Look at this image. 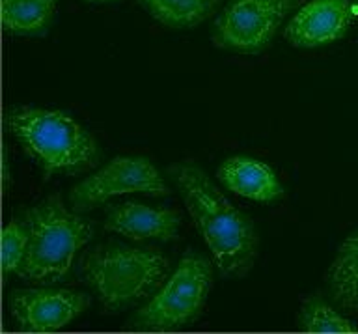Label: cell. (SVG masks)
Masks as SVG:
<instances>
[{
	"label": "cell",
	"instance_id": "cell-1",
	"mask_svg": "<svg viewBox=\"0 0 358 334\" xmlns=\"http://www.w3.org/2000/svg\"><path fill=\"white\" fill-rule=\"evenodd\" d=\"M168 172L220 274L226 279L246 277L254 267L259 246L254 223L229 204L200 167L181 162Z\"/></svg>",
	"mask_w": 358,
	"mask_h": 334
},
{
	"label": "cell",
	"instance_id": "cell-2",
	"mask_svg": "<svg viewBox=\"0 0 358 334\" xmlns=\"http://www.w3.org/2000/svg\"><path fill=\"white\" fill-rule=\"evenodd\" d=\"M170 263L157 249L95 246L78 260V274L106 312H122L150 299L168 279Z\"/></svg>",
	"mask_w": 358,
	"mask_h": 334
},
{
	"label": "cell",
	"instance_id": "cell-3",
	"mask_svg": "<svg viewBox=\"0 0 358 334\" xmlns=\"http://www.w3.org/2000/svg\"><path fill=\"white\" fill-rule=\"evenodd\" d=\"M10 133L32 161L43 168L45 179L52 174H78L94 170L101 161L95 139L64 112L19 106L6 116Z\"/></svg>",
	"mask_w": 358,
	"mask_h": 334
},
{
	"label": "cell",
	"instance_id": "cell-4",
	"mask_svg": "<svg viewBox=\"0 0 358 334\" xmlns=\"http://www.w3.org/2000/svg\"><path fill=\"white\" fill-rule=\"evenodd\" d=\"M28 249L19 277L34 284H56L71 271L77 252L94 235V224L69 211L60 196H49L24 215Z\"/></svg>",
	"mask_w": 358,
	"mask_h": 334
},
{
	"label": "cell",
	"instance_id": "cell-5",
	"mask_svg": "<svg viewBox=\"0 0 358 334\" xmlns=\"http://www.w3.org/2000/svg\"><path fill=\"white\" fill-rule=\"evenodd\" d=\"M211 286L213 263L201 254L187 252L157 295L131 318V325L142 330H172L192 323Z\"/></svg>",
	"mask_w": 358,
	"mask_h": 334
},
{
	"label": "cell",
	"instance_id": "cell-6",
	"mask_svg": "<svg viewBox=\"0 0 358 334\" xmlns=\"http://www.w3.org/2000/svg\"><path fill=\"white\" fill-rule=\"evenodd\" d=\"M301 0H229L213 27L218 49L254 55L271 43L274 34Z\"/></svg>",
	"mask_w": 358,
	"mask_h": 334
},
{
	"label": "cell",
	"instance_id": "cell-7",
	"mask_svg": "<svg viewBox=\"0 0 358 334\" xmlns=\"http://www.w3.org/2000/svg\"><path fill=\"white\" fill-rule=\"evenodd\" d=\"M140 193L145 196H166L170 189L145 157H116L71 190L73 211L84 213L103 206L108 198Z\"/></svg>",
	"mask_w": 358,
	"mask_h": 334
},
{
	"label": "cell",
	"instance_id": "cell-8",
	"mask_svg": "<svg viewBox=\"0 0 358 334\" xmlns=\"http://www.w3.org/2000/svg\"><path fill=\"white\" fill-rule=\"evenodd\" d=\"M86 293L71 290H19L10 297L11 316L22 330L49 333L66 327L90 307Z\"/></svg>",
	"mask_w": 358,
	"mask_h": 334
},
{
	"label": "cell",
	"instance_id": "cell-9",
	"mask_svg": "<svg viewBox=\"0 0 358 334\" xmlns=\"http://www.w3.org/2000/svg\"><path fill=\"white\" fill-rule=\"evenodd\" d=\"M351 0H312L296 11L285 27V39L295 47L312 49L332 43L351 27Z\"/></svg>",
	"mask_w": 358,
	"mask_h": 334
},
{
	"label": "cell",
	"instance_id": "cell-10",
	"mask_svg": "<svg viewBox=\"0 0 358 334\" xmlns=\"http://www.w3.org/2000/svg\"><path fill=\"white\" fill-rule=\"evenodd\" d=\"M181 215L168 207L144 206L140 202H125L112 207L105 221V230L133 241H173L179 235Z\"/></svg>",
	"mask_w": 358,
	"mask_h": 334
},
{
	"label": "cell",
	"instance_id": "cell-11",
	"mask_svg": "<svg viewBox=\"0 0 358 334\" xmlns=\"http://www.w3.org/2000/svg\"><path fill=\"white\" fill-rule=\"evenodd\" d=\"M217 174L226 189L248 200L271 204L284 196L273 168L252 157H229Z\"/></svg>",
	"mask_w": 358,
	"mask_h": 334
},
{
	"label": "cell",
	"instance_id": "cell-12",
	"mask_svg": "<svg viewBox=\"0 0 358 334\" xmlns=\"http://www.w3.org/2000/svg\"><path fill=\"white\" fill-rule=\"evenodd\" d=\"M329 291L336 307L343 312L358 310V230L352 232L338 249L334 262L327 273Z\"/></svg>",
	"mask_w": 358,
	"mask_h": 334
},
{
	"label": "cell",
	"instance_id": "cell-13",
	"mask_svg": "<svg viewBox=\"0 0 358 334\" xmlns=\"http://www.w3.org/2000/svg\"><path fill=\"white\" fill-rule=\"evenodd\" d=\"M56 0H2V27L17 36H36L49 28Z\"/></svg>",
	"mask_w": 358,
	"mask_h": 334
},
{
	"label": "cell",
	"instance_id": "cell-14",
	"mask_svg": "<svg viewBox=\"0 0 358 334\" xmlns=\"http://www.w3.org/2000/svg\"><path fill=\"white\" fill-rule=\"evenodd\" d=\"M142 4L164 27L189 28L206 21L220 0H142Z\"/></svg>",
	"mask_w": 358,
	"mask_h": 334
},
{
	"label": "cell",
	"instance_id": "cell-15",
	"mask_svg": "<svg viewBox=\"0 0 358 334\" xmlns=\"http://www.w3.org/2000/svg\"><path fill=\"white\" fill-rule=\"evenodd\" d=\"M299 327L308 333H357V327L323 299L313 297L304 302L299 316Z\"/></svg>",
	"mask_w": 358,
	"mask_h": 334
},
{
	"label": "cell",
	"instance_id": "cell-16",
	"mask_svg": "<svg viewBox=\"0 0 358 334\" xmlns=\"http://www.w3.org/2000/svg\"><path fill=\"white\" fill-rule=\"evenodd\" d=\"M28 230L24 223H10L2 232V271L19 273L27 256Z\"/></svg>",
	"mask_w": 358,
	"mask_h": 334
},
{
	"label": "cell",
	"instance_id": "cell-17",
	"mask_svg": "<svg viewBox=\"0 0 358 334\" xmlns=\"http://www.w3.org/2000/svg\"><path fill=\"white\" fill-rule=\"evenodd\" d=\"M88 2H108V0H88Z\"/></svg>",
	"mask_w": 358,
	"mask_h": 334
}]
</instances>
